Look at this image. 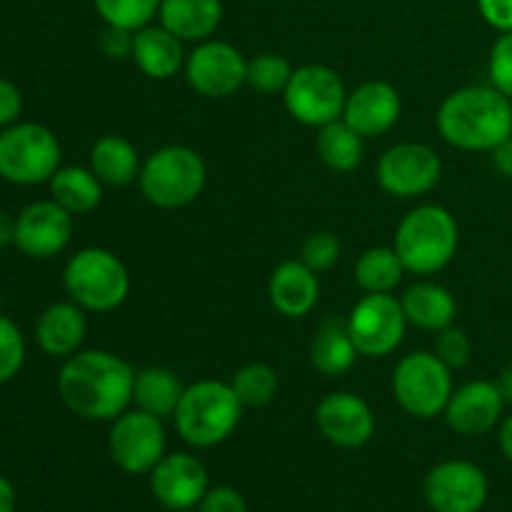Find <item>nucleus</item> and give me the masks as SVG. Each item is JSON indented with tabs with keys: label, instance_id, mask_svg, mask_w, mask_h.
<instances>
[{
	"label": "nucleus",
	"instance_id": "45",
	"mask_svg": "<svg viewBox=\"0 0 512 512\" xmlns=\"http://www.w3.org/2000/svg\"><path fill=\"white\" fill-rule=\"evenodd\" d=\"M500 450H503L505 458L512 463V415L503 420V425H500Z\"/></svg>",
	"mask_w": 512,
	"mask_h": 512
},
{
	"label": "nucleus",
	"instance_id": "40",
	"mask_svg": "<svg viewBox=\"0 0 512 512\" xmlns=\"http://www.w3.org/2000/svg\"><path fill=\"white\" fill-rule=\"evenodd\" d=\"M20 113H23V95H20L18 85L0 78V128L18 123Z\"/></svg>",
	"mask_w": 512,
	"mask_h": 512
},
{
	"label": "nucleus",
	"instance_id": "31",
	"mask_svg": "<svg viewBox=\"0 0 512 512\" xmlns=\"http://www.w3.org/2000/svg\"><path fill=\"white\" fill-rule=\"evenodd\" d=\"M230 388L238 395L243 408H265L278 395V373L265 363H250L240 368L230 380Z\"/></svg>",
	"mask_w": 512,
	"mask_h": 512
},
{
	"label": "nucleus",
	"instance_id": "6",
	"mask_svg": "<svg viewBox=\"0 0 512 512\" xmlns=\"http://www.w3.org/2000/svg\"><path fill=\"white\" fill-rule=\"evenodd\" d=\"M63 285L70 300L88 313H110L128 298L130 275L110 250L83 248L65 265Z\"/></svg>",
	"mask_w": 512,
	"mask_h": 512
},
{
	"label": "nucleus",
	"instance_id": "13",
	"mask_svg": "<svg viewBox=\"0 0 512 512\" xmlns=\"http://www.w3.org/2000/svg\"><path fill=\"white\" fill-rule=\"evenodd\" d=\"M488 478L470 460L438 463L423 483L425 503L433 512H480L488 503Z\"/></svg>",
	"mask_w": 512,
	"mask_h": 512
},
{
	"label": "nucleus",
	"instance_id": "28",
	"mask_svg": "<svg viewBox=\"0 0 512 512\" xmlns=\"http://www.w3.org/2000/svg\"><path fill=\"white\" fill-rule=\"evenodd\" d=\"M50 198L68 210L70 215H85L95 210L103 200V183L90 168L65 165L48 180Z\"/></svg>",
	"mask_w": 512,
	"mask_h": 512
},
{
	"label": "nucleus",
	"instance_id": "34",
	"mask_svg": "<svg viewBox=\"0 0 512 512\" xmlns=\"http://www.w3.org/2000/svg\"><path fill=\"white\" fill-rule=\"evenodd\" d=\"M25 365V338L18 325L0 315V385L10 383Z\"/></svg>",
	"mask_w": 512,
	"mask_h": 512
},
{
	"label": "nucleus",
	"instance_id": "36",
	"mask_svg": "<svg viewBox=\"0 0 512 512\" xmlns=\"http://www.w3.org/2000/svg\"><path fill=\"white\" fill-rule=\"evenodd\" d=\"M433 353L438 355V358L443 360L450 370H455V368H465V365H468L470 353H473V345H470L468 333H465L463 328H455V325H450V328L440 330L438 333Z\"/></svg>",
	"mask_w": 512,
	"mask_h": 512
},
{
	"label": "nucleus",
	"instance_id": "4",
	"mask_svg": "<svg viewBox=\"0 0 512 512\" xmlns=\"http://www.w3.org/2000/svg\"><path fill=\"white\" fill-rule=\"evenodd\" d=\"M240 415H243V405L230 383L198 380L185 388L173 420L175 430L185 443L195 448H213L235 433Z\"/></svg>",
	"mask_w": 512,
	"mask_h": 512
},
{
	"label": "nucleus",
	"instance_id": "22",
	"mask_svg": "<svg viewBox=\"0 0 512 512\" xmlns=\"http://www.w3.org/2000/svg\"><path fill=\"white\" fill-rule=\"evenodd\" d=\"M133 63L153 80H170L185 65L183 40L175 38L163 25H145L135 30Z\"/></svg>",
	"mask_w": 512,
	"mask_h": 512
},
{
	"label": "nucleus",
	"instance_id": "18",
	"mask_svg": "<svg viewBox=\"0 0 512 512\" xmlns=\"http://www.w3.org/2000/svg\"><path fill=\"white\" fill-rule=\"evenodd\" d=\"M505 398L500 393L498 383L490 380H473L463 388L453 390L448 405H445V420L450 430L465 438H478V435L490 433L503 418Z\"/></svg>",
	"mask_w": 512,
	"mask_h": 512
},
{
	"label": "nucleus",
	"instance_id": "38",
	"mask_svg": "<svg viewBox=\"0 0 512 512\" xmlns=\"http://www.w3.org/2000/svg\"><path fill=\"white\" fill-rule=\"evenodd\" d=\"M198 512H248L245 498L230 485H218L210 488L208 495L200 500Z\"/></svg>",
	"mask_w": 512,
	"mask_h": 512
},
{
	"label": "nucleus",
	"instance_id": "41",
	"mask_svg": "<svg viewBox=\"0 0 512 512\" xmlns=\"http://www.w3.org/2000/svg\"><path fill=\"white\" fill-rule=\"evenodd\" d=\"M478 10L485 23L493 25L500 33L512 30V0H478Z\"/></svg>",
	"mask_w": 512,
	"mask_h": 512
},
{
	"label": "nucleus",
	"instance_id": "42",
	"mask_svg": "<svg viewBox=\"0 0 512 512\" xmlns=\"http://www.w3.org/2000/svg\"><path fill=\"white\" fill-rule=\"evenodd\" d=\"M490 153H493L495 170H498L500 175H505V178L512 180V135L510 138H505L498 148L490 150Z\"/></svg>",
	"mask_w": 512,
	"mask_h": 512
},
{
	"label": "nucleus",
	"instance_id": "35",
	"mask_svg": "<svg viewBox=\"0 0 512 512\" xmlns=\"http://www.w3.org/2000/svg\"><path fill=\"white\" fill-rule=\"evenodd\" d=\"M340 258V240L338 235L330 233V230H320V233H313L303 243V260L310 270L315 273H323V270H330Z\"/></svg>",
	"mask_w": 512,
	"mask_h": 512
},
{
	"label": "nucleus",
	"instance_id": "12",
	"mask_svg": "<svg viewBox=\"0 0 512 512\" xmlns=\"http://www.w3.org/2000/svg\"><path fill=\"white\" fill-rule=\"evenodd\" d=\"M378 183L395 198H418L440 183L443 160L430 145L398 143L378 160Z\"/></svg>",
	"mask_w": 512,
	"mask_h": 512
},
{
	"label": "nucleus",
	"instance_id": "39",
	"mask_svg": "<svg viewBox=\"0 0 512 512\" xmlns=\"http://www.w3.org/2000/svg\"><path fill=\"white\" fill-rule=\"evenodd\" d=\"M133 38L135 30H125V28H115V25H108L103 30V38H100V48L108 58H128L133 55Z\"/></svg>",
	"mask_w": 512,
	"mask_h": 512
},
{
	"label": "nucleus",
	"instance_id": "15",
	"mask_svg": "<svg viewBox=\"0 0 512 512\" xmlns=\"http://www.w3.org/2000/svg\"><path fill=\"white\" fill-rule=\"evenodd\" d=\"M73 240V215L53 198L25 205L15 218V248L33 260L63 253Z\"/></svg>",
	"mask_w": 512,
	"mask_h": 512
},
{
	"label": "nucleus",
	"instance_id": "32",
	"mask_svg": "<svg viewBox=\"0 0 512 512\" xmlns=\"http://www.w3.org/2000/svg\"><path fill=\"white\" fill-rule=\"evenodd\" d=\"M290 78H293V65L275 53L255 55L248 60V75H245V85L260 95H278L285 93Z\"/></svg>",
	"mask_w": 512,
	"mask_h": 512
},
{
	"label": "nucleus",
	"instance_id": "46",
	"mask_svg": "<svg viewBox=\"0 0 512 512\" xmlns=\"http://www.w3.org/2000/svg\"><path fill=\"white\" fill-rule=\"evenodd\" d=\"M498 388H500V393H503L505 403L512 405V363L508 365V368L503 370V375H500Z\"/></svg>",
	"mask_w": 512,
	"mask_h": 512
},
{
	"label": "nucleus",
	"instance_id": "33",
	"mask_svg": "<svg viewBox=\"0 0 512 512\" xmlns=\"http://www.w3.org/2000/svg\"><path fill=\"white\" fill-rule=\"evenodd\" d=\"M160 3L163 0H93L105 25L125 30H140L150 25V20L158 15Z\"/></svg>",
	"mask_w": 512,
	"mask_h": 512
},
{
	"label": "nucleus",
	"instance_id": "27",
	"mask_svg": "<svg viewBox=\"0 0 512 512\" xmlns=\"http://www.w3.org/2000/svg\"><path fill=\"white\" fill-rule=\"evenodd\" d=\"M183 393L185 385L180 383V378L173 370L153 365V368L135 373L133 405L138 410L155 415V418H173Z\"/></svg>",
	"mask_w": 512,
	"mask_h": 512
},
{
	"label": "nucleus",
	"instance_id": "5",
	"mask_svg": "<svg viewBox=\"0 0 512 512\" xmlns=\"http://www.w3.org/2000/svg\"><path fill=\"white\" fill-rule=\"evenodd\" d=\"M208 168L188 145H165L148 155L138 175L143 198L163 210H178L203 193Z\"/></svg>",
	"mask_w": 512,
	"mask_h": 512
},
{
	"label": "nucleus",
	"instance_id": "19",
	"mask_svg": "<svg viewBox=\"0 0 512 512\" xmlns=\"http://www.w3.org/2000/svg\"><path fill=\"white\" fill-rule=\"evenodd\" d=\"M400 110H403V100L393 85L385 80H368L348 93L343 120L368 140L388 133L398 123Z\"/></svg>",
	"mask_w": 512,
	"mask_h": 512
},
{
	"label": "nucleus",
	"instance_id": "7",
	"mask_svg": "<svg viewBox=\"0 0 512 512\" xmlns=\"http://www.w3.org/2000/svg\"><path fill=\"white\" fill-rule=\"evenodd\" d=\"M60 168V143L40 123H13L0 130V178L13 185L48 183Z\"/></svg>",
	"mask_w": 512,
	"mask_h": 512
},
{
	"label": "nucleus",
	"instance_id": "10",
	"mask_svg": "<svg viewBox=\"0 0 512 512\" xmlns=\"http://www.w3.org/2000/svg\"><path fill=\"white\" fill-rule=\"evenodd\" d=\"M408 318L403 303L390 293H368L348 315V333L363 358H385L403 343Z\"/></svg>",
	"mask_w": 512,
	"mask_h": 512
},
{
	"label": "nucleus",
	"instance_id": "29",
	"mask_svg": "<svg viewBox=\"0 0 512 512\" xmlns=\"http://www.w3.org/2000/svg\"><path fill=\"white\" fill-rule=\"evenodd\" d=\"M363 135L355 133L343 118L323 125L318 133V155L335 173H350L363 160Z\"/></svg>",
	"mask_w": 512,
	"mask_h": 512
},
{
	"label": "nucleus",
	"instance_id": "16",
	"mask_svg": "<svg viewBox=\"0 0 512 512\" xmlns=\"http://www.w3.org/2000/svg\"><path fill=\"white\" fill-rule=\"evenodd\" d=\"M148 475L155 500L168 510L198 508L210 490L208 470L188 453H165Z\"/></svg>",
	"mask_w": 512,
	"mask_h": 512
},
{
	"label": "nucleus",
	"instance_id": "1",
	"mask_svg": "<svg viewBox=\"0 0 512 512\" xmlns=\"http://www.w3.org/2000/svg\"><path fill=\"white\" fill-rule=\"evenodd\" d=\"M135 370L108 350H78L58 373V395L83 420L113 423L133 403Z\"/></svg>",
	"mask_w": 512,
	"mask_h": 512
},
{
	"label": "nucleus",
	"instance_id": "37",
	"mask_svg": "<svg viewBox=\"0 0 512 512\" xmlns=\"http://www.w3.org/2000/svg\"><path fill=\"white\" fill-rule=\"evenodd\" d=\"M490 85L512 100V30L495 40L488 60Z\"/></svg>",
	"mask_w": 512,
	"mask_h": 512
},
{
	"label": "nucleus",
	"instance_id": "14",
	"mask_svg": "<svg viewBox=\"0 0 512 512\" xmlns=\"http://www.w3.org/2000/svg\"><path fill=\"white\" fill-rule=\"evenodd\" d=\"M248 60L235 45L223 40H203L185 58V78L190 88L205 98H230L245 85Z\"/></svg>",
	"mask_w": 512,
	"mask_h": 512
},
{
	"label": "nucleus",
	"instance_id": "3",
	"mask_svg": "<svg viewBox=\"0 0 512 512\" xmlns=\"http://www.w3.org/2000/svg\"><path fill=\"white\" fill-rule=\"evenodd\" d=\"M458 220L443 205H418L395 233V250L413 275H435L458 253Z\"/></svg>",
	"mask_w": 512,
	"mask_h": 512
},
{
	"label": "nucleus",
	"instance_id": "24",
	"mask_svg": "<svg viewBox=\"0 0 512 512\" xmlns=\"http://www.w3.org/2000/svg\"><path fill=\"white\" fill-rule=\"evenodd\" d=\"M400 303H403L405 318H408L410 325L433 330V333L450 328L455 315H458V303L450 295V290L438 283H430V280L415 283L413 288L405 290Z\"/></svg>",
	"mask_w": 512,
	"mask_h": 512
},
{
	"label": "nucleus",
	"instance_id": "11",
	"mask_svg": "<svg viewBox=\"0 0 512 512\" xmlns=\"http://www.w3.org/2000/svg\"><path fill=\"white\" fill-rule=\"evenodd\" d=\"M163 420L145 410H125L113 420L108 433V453L128 475H145L165 458Z\"/></svg>",
	"mask_w": 512,
	"mask_h": 512
},
{
	"label": "nucleus",
	"instance_id": "20",
	"mask_svg": "<svg viewBox=\"0 0 512 512\" xmlns=\"http://www.w3.org/2000/svg\"><path fill=\"white\" fill-rule=\"evenodd\" d=\"M268 298L283 318H305L318 305V273L310 270L303 260H285L270 275Z\"/></svg>",
	"mask_w": 512,
	"mask_h": 512
},
{
	"label": "nucleus",
	"instance_id": "25",
	"mask_svg": "<svg viewBox=\"0 0 512 512\" xmlns=\"http://www.w3.org/2000/svg\"><path fill=\"white\" fill-rule=\"evenodd\" d=\"M140 168L143 165H140L138 150L123 135H103L90 148V170L98 175L103 185L123 188V185L135 183Z\"/></svg>",
	"mask_w": 512,
	"mask_h": 512
},
{
	"label": "nucleus",
	"instance_id": "17",
	"mask_svg": "<svg viewBox=\"0 0 512 512\" xmlns=\"http://www.w3.org/2000/svg\"><path fill=\"white\" fill-rule=\"evenodd\" d=\"M315 425L330 445L343 450L363 448L375 435V415L355 393L325 395L315 410Z\"/></svg>",
	"mask_w": 512,
	"mask_h": 512
},
{
	"label": "nucleus",
	"instance_id": "30",
	"mask_svg": "<svg viewBox=\"0 0 512 512\" xmlns=\"http://www.w3.org/2000/svg\"><path fill=\"white\" fill-rule=\"evenodd\" d=\"M408 273L395 248H370L355 263V283L365 293H393Z\"/></svg>",
	"mask_w": 512,
	"mask_h": 512
},
{
	"label": "nucleus",
	"instance_id": "23",
	"mask_svg": "<svg viewBox=\"0 0 512 512\" xmlns=\"http://www.w3.org/2000/svg\"><path fill=\"white\" fill-rule=\"evenodd\" d=\"M160 25L165 30L190 43H203L218 30L223 20L220 0H163L158 10Z\"/></svg>",
	"mask_w": 512,
	"mask_h": 512
},
{
	"label": "nucleus",
	"instance_id": "26",
	"mask_svg": "<svg viewBox=\"0 0 512 512\" xmlns=\"http://www.w3.org/2000/svg\"><path fill=\"white\" fill-rule=\"evenodd\" d=\"M355 358H358V350H355L353 338L348 333V320H325L315 333L313 343H310L313 368L328 378H338L353 368Z\"/></svg>",
	"mask_w": 512,
	"mask_h": 512
},
{
	"label": "nucleus",
	"instance_id": "43",
	"mask_svg": "<svg viewBox=\"0 0 512 512\" xmlns=\"http://www.w3.org/2000/svg\"><path fill=\"white\" fill-rule=\"evenodd\" d=\"M15 503H18V495H15L13 483L0 475V512H15Z\"/></svg>",
	"mask_w": 512,
	"mask_h": 512
},
{
	"label": "nucleus",
	"instance_id": "2",
	"mask_svg": "<svg viewBox=\"0 0 512 512\" xmlns=\"http://www.w3.org/2000/svg\"><path fill=\"white\" fill-rule=\"evenodd\" d=\"M438 130L458 150H493L512 135V100L493 85H468L443 100Z\"/></svg>",
	"mask_w": 512,
	"mask_h": 512
},
{
	"label": "nucleus",
	"instance_id": "47",
	"mask_svg": "<svg viewBox=\"0 0 512 512\" xmlns=\"http://www.w3.org/2000/svg\"><path fill=\"white\" fill-rule=\"evenodd\" d=\"M0 308H3V293H0Z\"/></svg>",
	"mask_w": 512,
	"mask_h": 512
},
{
	"label": "nucleus",
	"instance_id": "8",
	"mask_svg": "<svg viewBox=\"0 0 512 512\" xmlns=\"http://www.w3.org/2000/svg\"><path fill=\"white\" fill-rule=\"evenodd\" d=\"M453 390V370L428 350L405 355L393 370L395 400L413 418L430 420L445 413Z\"/></svg>",
	"mask_w": 512,
	"mask_h": 512
},
{
	"label": "nucleus",
	"instance_id": "44",
	"mask_svg": "<svg viewBox=\"0 0 512 512\" xmlns=\"http://www.w3.org/2000/svg\"><path fill=\"white\" fill-rule=\"evenodd\" d=\"M15 243V218H10L5 210H0V250Z\"/></svg>",
	"mask_w": 512,
	"mask_h": 512
},
{
	"label": "nucleus",
	"instance_id": "21",
	"mask_svg": "<svg viewBox=\"0 0 512 512\" xmlns=\"http://www.w3.org/2000/svg\"><path fill=\"white\" fill-rule=\"evenodd\" d=\"M88 323H85V310L78 303H53L40 313L35 323V340L38 348L50 358H70L83 345Z\"/></svg>",
	"mask_w": 512,
	"mask_h": 512
},
{
	"label": "nucleus",
	"instance_id": "9",
	"mask_svg": "<svg viewBox=\"0 0 512 512\" xmlns=\"http://www.w3.org/2000/svg\"><path fill=\"white\" fill-rule=\"evenodd\" d=\"M283 100L290 118L308 128H323L343 118L348 90L343 78L328 65H303L293 70Z\"/></svg>",
	"mask_w": 512,
	"mask_h": 512
}]
</instances>
